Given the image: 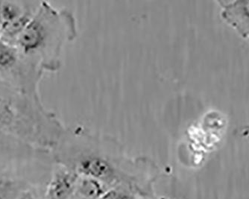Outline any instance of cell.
I'll list each match as a JSON object with an SVG mask.
<instances>
[{"label":"cell","mask_w":249,"mask_h":199,"mask_svg":"<svg viewBox=\"0 0 249 199\" xmlns=\"http://www.w3.org/2000/svg\"><path fill=\"white\" fill-rule=\"evenodd\" d=\"M80 175L72 168L55 163L47 183L45 198L70 199L76 191Z\"/></svg>","instance_id":"4"},{"label":"cell","mask_w":249,"mask_h":199,"mask_svg":"<svg viewBox=\"0 0 249 199\" xmlns=\"http://www.w3.org/2000/svg\"><path fill=\"white\" fill-rule=\"evenodd\" d=\"M70 199H86V198L82 197V196H79V195L77 194H74L73 196H72V197Z\"/></svg>","instance_id":"8"},{"label":"cell","mask_w":249,"mask_h":199,"mask_svg":"<svg viewBox=\"0 0 249 199\" xmlns=\"http://www.w3.org/2000/svg\"><path fill=\"white\" fill-rule=\"evenodd\" d=\"M102 199H136L134 193L128 186L123 184L109 189Z\"/></svg>","instance_id":"7"},{"label":"cell","mask_w":249,"mask_h":199,"mask_svg":"<svg viewBox=\"0 0 249 199\" xmlns=\"http://www.w3.org/2000/svg\"><path fill=\"white\" fill-rule=\"evenodd\" d=\"M220 16L232 29L249 40V0L219 1Z\"/></svg>","instance_id":"5"},{"label":"cell","mask_w":249,"mask_h":199,"mask_svg":"<svg viewBox=\"0 0 249 199\" xmlns=\"http://www.w3.org/2000/svg\"><path fill=\"white\" fill-rule=\"evenodd\" d=\"M66 130L57 115L45 107L40 94L0 84V135L52 151Z\"/></svg>","instance_id":"1"},{"label":"cell","mask_w":249,"mask_h":199,"mask_svg":"<svg viewBox=\"0 0 249 199\" xmlns=\"http://www.w3.org/2000/svg\"><path fill=\"white\" fill-rule=\"evenodd\" d=\"M44 74L15 45L0 40V84L29 94H40Z\"/></svg>","instance_id":"3"},{"label":"cell","mask_w":249,"mask_h":199,"mask_svg":"<svg viewBox=\"0 0 249 199\" xmlns=\"http://www.w3.org/2000/svg\"><path fill=\"white\" fill-rule=\"evenodd\" d=\"M109 189L96 179L80 175L75 193L88 199H102Z\"/></svg>","instance_id":"6"},{"label":"cell","mask_w":249,"mask_h":199,"mask_svg":"<svg viewBox=\"0 0 249 199\" xmlns=\"http://www.w3.org/2000/svg\"><path fill=\"white\" fill-rule=\"evenodd\" d=\"M77 35L76 19L70 10L43 1L15 45L44 73L56 72L62 65L64 46Z\"/></svg>","instance_id":"2"},{"label":"cell","mask_w":249,"mask_h":199,"mask_svg":"<svg viewBox=\"0 0 249 199\" xmlns=\"http://www.w3.org/2000/svg\"><path fill=\"white\" fill-rule=\"evenodd\" d=\"M46 199V198H43V199Z\"/></svg>","instance_id":"9"}]
</instances>
